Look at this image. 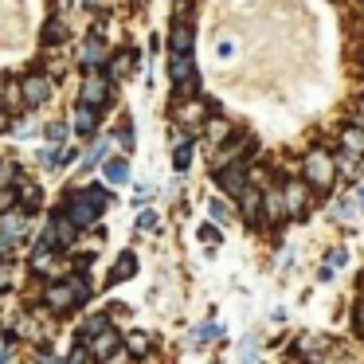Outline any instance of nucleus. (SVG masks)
<instances>
[{"instance_id":"1","label":"nucleus","mask_w":364,"mask_h":364,"mask_svg":"<svg viewBox=\"0 0 364 364\" xmlns=\"http://www.w3.org/2000/svg\"><path fill=\"white\" fill-rule=\"evenodd\" d=\"M106 204H110V196H106L102 188H75L63 196L59 212H63L75 228H87V223L98 220V212H106Z\"/></svg>"},{"instance_id":"2","label":"nucleus","mask_w":364,"mask_h":364,"mask_svg":"<svg viewBox=\"0 0 364 364\" xmlns=\"http://www.w3.org/2000/svg\"><path fill=\"white\" fill-rule=\"evenodd\" d=\"M87 294H90L87 278H67V282L48 286V306L55 309V314H63V309L82 306V301H87Z\"/></svg>"},{"instance_id":"3","label":"nucleus","mask_w":364,"mask_h":364,"mask_svg":"<svg viewBox=\"0 0 364 364\" xmlns=\"http://www.w3.org/2000/svg\"><path fill=\"white\" fill-rule=\"evenodd\" d=\"M333 176H337V165H333L329 153H321V149L309 153V157H306V181L314 184V188H329Z\"/></svg>"},{"instance_id":"4","label":"nucleus","mask_w":364,"mask_h":364,"mask_svg":"<svg viewBox=\"0 0 364 364\" xmlns=\"http://www.w3.org/2000/svg\"><path fill=\"white\" fill-rule=\"evenodd\" d=\"M79 102H82V106H90V110H102V106L110 102V79H102V75H87Z\"/></svg>"},{"instance_id":"5","label":"nucleus","mask_w":364,"mask_h":364,"mask_svg":"<svg viewBox=\"0 0 364 364\" xmlns=\"http://www.w3.org/2000/svg\"><path fill=\"white\" fill-rule=\"evenodd\" d=\"M51 90H55V82H51L43 71H32V75L24 79V102L36 110V106H43V102L51 98Z\"/></svg>"},{"instance_id":"6","label":"nucleus","mask_w":364,"mask_h":364,"mask_svg":"<svg viewBox=\"0 0 364 364\" xmlns=\"http://www.w3.org/2000/svg\"><path fill=\"white\" fill-rule=\"evenodd\" d=\"M215 181L223 184L228 196H243L247 192V168L243 165H223V168H215Z\"/></svg>"},{"instance_id":"7","label":"nucleus","mask_w":364,"mask_h":364,"mask_svg":"<svg viewBox=\"0 0 364 364\" xmlns=\"http://www.w3.org/2000/svg\"><path fill=\"white\" fill-rule=\"evenodd\" d=\"M306 184H301V181H290V184H286V188H282V212L286 215H301V212H306Z\"/></svg>"},{"instance_id":"8","label":"nucleus","mask_w":364,"mask_h":364,"mask_svg":"<svg viewBox=\"0 0 364 364\" xmlns=\"http://www.w3.org/2000/svg\"><path fill=\"white\" fill-rule=\"evenodd\" d=\"M79 63L87 67V71H95V67H102V63H106V43L98 40V36H87V40H82Z\"/></svg>"},{"instance_id":"9","label":"nucleus","mask_w":364,"mask_h":364,"mask_svg":"<svg viewBox=\"0 0 364 364\" xmlns=\"http://www.w3.org/2000/svg\"><path fill=\"white\" fill-rule=\"evenodd\" d=\"M118 345H122V341H118V333L102 329V333H98V341L90 345V353H95L98 360H114V356H118Z\"/></svg>"},{"instance_id":"10","label":"nucleus","mask_w":364,"mask_h":364,"mask_svg":"<svg viewBox=\"0 0 364 364\" xmlns=\"http://www.w3.org/2000/svg\"><path fill=\"white\" fill-rule=\"evenodd\" d=\"M341 141H345V157H364V126H345V134H341Z\"/></svg>"},{"instance_id":"11","label":"nucleus","mask_w":364,"mask_h":364,"mask_svg":"<svg viewBox=\"0 0 364 364\" xmlns=\"http://www.w3.org/2000/svg\"><path fill=\"white\" fill-rule=\"evenodd\" d=\"M75 129H79V134H95L98 129V110H90V106H75Z\"/></svg>"},{"instance_id":"12","label":"nucleus","mask_w":364,"mask_h":364,"mask_svg":"<svg viewBox=\"0 0 364 364\" xmlns=\"http://www.w3.org/2000/svg\"><path fill=\"white\" fill-rule=\"evenodd\" d=\"M235 55H239V40H235V36H228V32L215 36V59H220V63H231Z\"/></svg>"},{"instance_id":"13","label":"nucleus","mask_w":364,"mask_h":364,"mask_svg":"<svg viewBox=\"0 0 364 364\" xmlns=\"http://www.w3.org/2000/svg\"><path fill=\"white\" fill-rule=\"evenodd\" d=\"M173 55H192V32L184 24L173 28Z\"/></svg>"},{"instance_id":"14","label":"nucleus","mask_w":364,"mask_h":364,"mask_svg":"<svg viewBox=\"0 0 364 364\" xmlns=\"http://www.w3.org/2000/svg\"><path fill=\"white\" fill-rule=\"evenodd\" d=\"M106 181H110V184H126L129 181V165H126V161H110V165H106Z\"/></svg>"},{"instance_id":"15","label":"nucleus","mask_w":364,"mask_h":364,"mask_svg":"<svg viewBox=\"0 0 364 364\" xmlns=\"http://www.w3.org/2000/svg\"><path fill=\"white\" fill-rule=\"evenodd\" d=\"M134 270H137V259H134V255H122L118 267H114V274H110V282H122V278H129Z\"/></svg>"},{"instance_id":"16","label":"nucleus","mask_w":364,"mask_h":364,"mask_svg":"<svg viewBox=\"0 0 364 364\" xmlns=\"http://www.w3.org/2000/svg\"><path fill=\"white\" fill-rule=\"evenodd\" d=\"M188 165H192V141H181V145H176V157H173V168H176V173H184Z\"/></svg>"},{"instance_id":"17","label":"nucleus","mask_w":364,"mask_h":364,"mask_svg":"<svg viewBox=\"0 0 364 364\" xmlns=\"http://www.w3.org/2000/svg\"><path fill=\"white\" fill-rule=\"evenodd\" d=\"M106 153H110V141H98V145H95V149H90V153H87V161H82V168H95V165H98V161H102V157H106Z\"/></svg>"},{"instance_id":"18","label":"nucleus","mask_w":364,"mask_h":364,"mask_svg":"<svg viewBox=\"0 0 364 364\" xmlns=\"http://www.w3.org/2000/svg\"><path fill=\"white\" fill-rule=\"evenodd\" d=\"M59 40H67V24L51 20V24H48V32H43V43H59Z\"/></svg>"},{"instance_id":"19","label":"nucleus","mask_w":364,"mask_h":364,"mask_svg":"<svg viewBox=\"0 0 364 364\" xmlns=\"http://www.w3.org/2000/svg\"><path fill=\"white\" fill-rule=\"evenodd\" d=\"M16 188H20L24 208H36V204H40V188H36V184H16Z\"/></svg>"},{"instance_id":"20","label":"nucleus","mask_w":364,"mask_h":364,"mask_svg":"<svg viewBox=\"0 0 364 364\" xmlns=\"http://www.w3.org/2000/svg\"><path fill=\"white\" fill-rule=\"evenodd\" d=\"M129 353L145 356V353H149V337H145V333H134V337H129Z\"/></svg>"},{"instance_id":"21","label":"nucleus","mask_w":364,"mask_h":364,"mask_svg":"<svg viewBox=\"0 0 364 364\" xmlns=\"http://www.w3.org/2000/svg\"><path fill=\"white\" fill-rule=\"evenodd\" d=\"M200 118H204V106H200V102H192V106H181V122H192V126H196Z\"/></svg>"},{"instance_id":"22","label":"nucleus","mask_w":364,"mask_h":364,"mask_svg":"<svg viewBox=\"0 0 364 364\" xmlns=\"http://www.w3.org/2000/svg\"><path fill=\"white\" fill-rule=\"evenodd\" d=\"M67 137H71V129H67L63 122H51V126H48V141L59 145V141H67Z\"/></svg>"},{"instance_id":"23","label":"nucleus","mask_w":364,"mask_h":364,"mask_svg":"<svg viewBox=\"0 0 364 364\" xmlns=\"http://www.w3.org/2000/svg\"><path fill=\"white\" fill-rule=\"evenodd\" d=\"M353 215H356V204H353V200H341V204H337V220L341 223H353Z\"/></svg>"},{"instance_id":"24","label":"nucleus","mask_w":364,"mask_h":364,"mask_svg":"<svg viewBox=\"0 0 364 364\" xmlns=\"http://www.w3.org/2000/svg\"><path fill=\"white\" fill-rule=\"evenodd\" d=\"M208 212H212V220H220V223H228V220H231V212L220 204V200H212V204H208Z\"/></svg>"},{"instance_id":"25","label":"nucleus","mask_w":364,"mask_h":364,"mask_svg":"<svg viewBox=\"0 0 364 364\" xmlns=\"http://www.w3.org/2000/svg\"><path fill=\"white\" fill-rule=\"evenodd\" d=\"M157 212H141V220H137V228H141V231H153V228H157Z\"/></svg>"},{"instance_id":"26","label":"nucleus","mask_w":364,"mask_h":364,"mask_svg":"<svg viewBox=\"0 0 364 364\" xmlns=\"http://www.w3.org/2000/svg\"><path fill=\"white\" fill-rule=\"evenodd\" d=\"M67 364H87V345H82V341H79V348L71 353V360H67Z\"/></svg>"},{"instance_id":"27","label":"nucleus","mask_w":364,"mask_h":364,"mask_svg":"<svg viewBox=\"0 0 364 364\" xmlns=\"http://www.w3.org/2000/svg\"><path fill=\"white\" fill-rule=\"evenodd\" d=\"M4 286H12V267L9 262H0V290H4Z\"/></svg>"},{"instance_id":"28","label":"nucleus","mask_w":364,"mask_h":364,"mask_svg":"<svg viewBox=\"0 0 364 364\" xmlns=\"http://www.w3.org/2000/svg\"><path fill=\"white\" fill-rule=\"evenodd\" d=\"M345 262H348L345 251H333V255H329V270H333V267H345Z\"/></svg>"},{"instance_id":"29","label":"nucleus","mask_w":364,"mask_h":364,"mask_svg":"<svg viewBox=\"0 0 364 364\" xmlns=\"http://www.w3.org/2000/svg\"><path fill=\"white\" fill-rule=\"evenodd\" d=\"M12 200H16V192H0V212H9Z\"/></svg>"},{"instance_id":"30","label":"nucleus","mask_w":364,"mask_h":364,"mask_svg":"<svg viewBox=\"0 0 364 364\" xmlns=\"http://www.w3.org/2000/svg\"><path fill=\"white\" fill-rule=\"evenodd\" d=\"M12 360V348H9V341L0 337V364H9Z\"/></svg>"},{"instance_id":"31","label":"nucleus","mask_w":364,"mask_h":364,"mask_svg":"<svg viewBox=\"0 0 364 364\" xmlns=\"http://www.w3.org/2000/svg\"><path fill=\"white\" fill-rule=\"evenodd\" d=\"M356 126H364V98L356 102Z\"/></svg>"},{"instance_id":"32","label":"nucleus","mask_w":364,"mask_h":364,"mask_svg":"<svg viewBox=\"0 0 364 364\" xmlns=\"http://www.w3.org/2000/svg\"><path fill=\"white\" fill-rule=\"evenodd\" d=\"M4 129H9V114L0 110V134H4Z\"/></svg>"},{"instance_id":"33","label":"nucleus","mask_w":364,"mask_h":364,"mask_svg":"<svg viewBox=\"0 0 364 364\" xmlns=\"http://www.w3.org/2000/svg\"><path fill=\"white\" fill-rule=\"evenodd\" d=\"M0 98H4V79H0Z\"/></svg>"},{"instance_id":"34","label":"nucleus","mask_w":364,"mask_h":364,"mask_svg":"<svg viewBox=\"0 0 364 364\" xmlns=\"http://www.w3.org/2000/svg\"><path fill=\"white\" fill-rule=\"evenodd\" d=\"M290 364H298V360H290Z\"/></svg>"}]
</instances>
